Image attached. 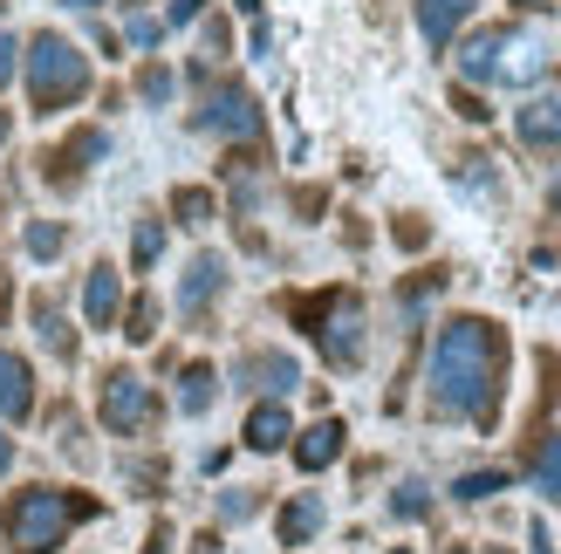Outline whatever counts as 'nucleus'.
I'll return each mask as SVG.
<instances>
[{
	"label": "nucleus",
	"mask_w": 561,
	"mask_h": 554,
	"mask_svg": "<svg viewBox=\"0 0 561 554\" xmlns=\"http://www.w3.org/2000/svg\"><path fill=\"white\" fill-rule=\"evenodd\" d=\"M192 554H219V541H213V534H199V541H192Z\"/></svg>",
	"instance_id": "nucleus-36"
},
{
	"label": "nucleus",
	"mask_w": 561,
	"mask_h": 554,
	"mask_svg": "<svg viewBox=\"0 0 561 554\" xmlns=\"http://www.w3.org/2000/svg\"><path fill=\"white\" fill-rule=\"evenodd\" d=\"M96 507L76 500V493H55V486H27L8 500V547L14 554H55L69 541L76 520H90Z\"/></svg>",
	"instance_id": "nucleus-2"
},
{
	"label": "nucleus",
	"mask_w": 561,
	"mask_h": 554,
	"mask_svg": "<svg viewBox=\"0 0 561 554\" xmlns=\"http://www.w3.org/2000/svg\"><path fill=\"white\" fill-rule=\"evenodd\" d=\"M254 513V493H227V520H247Z\"/></svg>",
	"instance_id": "nucleus-33"
},
{
	"label": "nucleus",
	"mask_w": 561,
	"mask_h": 554,
	"mask_svg": "<svg viewBox=\"0 0 561 554\" xmlns=\"http://www.w3.org/2000/svg\"><path fill=\"white\" fill-rule=\"evenodd\" d=\"M213 397H219V370H213V363H192V370L179 377V411H192V418H206V411H213Z\"/></svg>",
	"instance_id": "nucleus-17"
},
{
	"label": "nucleus",
	"mask_w": 561,
	"mask_h": 554,
	"mask_svg": "<svg viewBox=\"0 0 561 554\" xmlns=\"http://www.w3.org/2000/svg\"><path fill=\"white\" fill-rule=\"evenodd\" d=\"M69 8H96V0H69Z\"/></svg>",
	"instance_id": "nucleus-39"
},
{
	"label": "nucleus",
	"mask_w": 561,
	"mask_h": 554,
	"mask_svg": "<svg viewBox=\"0 0 561 554\" xmlns=\"http://www.w3.org/2000/svg\"><path fill=\"white\" fill-rule=\"evenodd\" d=\"M466 14H472V0H417V27H425L432 48L453 42V27H459Z\"/></svg>",
	"instance_id": "nucleus-14"
},
{
	"label": "nucleus",
	"mask_w": 561,
	"mask_h": 554,
	"mask_svg": "<svg viewBox=\"0 0 561 554\" xmlns=\"http://www.w3.org/2000/svg\"><path fill=\"white\" fill-rule=\"evenodd\" d=\"M548 206H554V219H561V178H554V192H548Z\"/></svg>",
	"instance_id": "nucleus-37"
},
{
	"label": "nucleus",
	"mask_w": 561,
	"mask_h": 554,
	"mask_svg": "<svg viewBox=\"0 0 561 554\" xmlns=\"http://www.w3.org/2000/svg\"><path fill=\"white\" fill-rule=\"evenodd\" d=\"M124 309V288H117V267H90V288H82V322L90 328H110Z\"/></svg>",
	"instance_id": "nucleus-10"
},
{
	"label": "nucleus",
	"mask_w": 561,
	"mask_h": 554,
	"mask_svg": "<svg viewBox=\"0 0 561 554\" xmlns=\"http://www.w3.org/2000/svg\"><path fill=\"white\" fill-rule=\"evenodd\" d=\"M14 55H21L14 35H0V82H14Z\"/></svg>",
	"instance_id": "nucleus-32"
},
{
	"label": "nucleus",
	"mask_w": 561,
	"mask_h": 554,
	"mask_svg": "<svg viewBox=\"0 0 561 554\" xmlns=\"http://www.w3.org/2000/svg\"><path fill=\"white\" fill-rule=\"evenodd\" d=\"M172 212L185 219V227H206V219H213V192H199V185H179V192H172Z\"/></svg>",
	"instance_id": "nucleus-19"
},
{
	"label": "nucleus",
	"mask_w": 561,
	"mask_h": 554,
	"mask_svg": "<svg viewBox=\"0 0 561 554\" xmlns=\"http://www.w3.org/2000/svg\"><path fill=\"white\" fill-rule=\"evenodd\" d=\"M541 62H548V55H541V48H535V42H527L520 27H514L507 62H500V82H535V76H541Z\"/></svg>",
	"instance_id": "nucleus-18"
},
{
	"label": "nucleus",
	"mask_w": 561,
	"mask_h": 554,
	"mask_svg": "<svg viewBox=\"0 0 561 554\" xmlns=\"http://www.w3.org/2000/svg\"><path fill=\"white\" fill-rule=\"evenodd\" d=\"M398 246H425V227H417V219H398Z\"/></svg>",
	"instance_id": "nucleus-34"
},
{
	"label": "nucleus",
	"mask_w": 561,
	"mask_h": 554,
	"mask_svg": "<svg viewBox=\"0 0 561 554\" xmlns=\"http://www.w3.org/2000/svg\"><path fill=\"white\" fill-rule=\"evenodd\" d=\"M240 377H254L261 391H288V383H301L295 356H280V349H261V356H247V363H240Z\"/></svg>",
	"instance_id": "nucleus-16"
},
{
	"label": "nucleus",
	"mask_w": 561,
	"mask_h": 554,
	"mask_svg": "<svg viewBox=\"0 0 561 554\" xmlns=\"http://www.w3.org/2000/svg\"><path fill=\"white\" fill-rule=\"evenodd\" d=\"M316 534H322V500H316V493H301V500L280 507V547H301Z\"/></svg>",
	"instance_id": "nucleus-15"
},
{
	"label": "nucleus",
	"mask_w": 561,
	"mask_h": 554,
	"mask_svg": "<svg viewBox=\"0 0 561 554\" xmlns=\"http://www.w3.org/2000/svg\"><path fill=\"white\" fill-rule=\"evenodd\" d=\"M8 465H14V446H8V431H0V473H8Z\"/></svg>",
	"instance_id": "nucleus-35"
},
{
	"label": "nucleus",
	"mask_w": 561,
	"mask_h": 554,
	"mask_svg": "<svg viewBox=\"0 0 561 554\" xmlns=\"http://www.w3.org/2000/svg\"><path fill=\"white\" fill-rule=\"evenodd\" d=\"M535 486L548 493V500H561V431L541 446V459H535Z\"/></svg>",
	"instance_id": "nucleus-20"
},
{
	"label": "nucleus",
	"mask_w": 561,
	"mask_h": 554,
	"mask_svg": "<svg viewBox=\"0 0 561 554\" xmlns=\"http://www.w3.org/2000/svg\"><path fill=\"white\" fill-rule=\"evenodd\" d=\"M82 90H90V62H82V48L69 35H55V27H42V35L27 42V103H35L42 117H55V109L82 103Z\"/></svg>",
	"instance_id": "nucleus-3"
},
{
	"label": "nucleus",
	"mask_w": 561,
	"mask_h": 554,
	"mask_svg": "<svg viewBox=\"0 0 561 554\" xmlns=\"http://www.w3.org/2000/svg\"><path fill=\"white\" fill-rule=\"evenodd\" d=\"M27 254L55 261V254H62V227H55V219H35V227H27Z\"/></svg>",
	"instance_id": "nucleus-24"
},
{
	"label": "nucleus",
	"mask_w": 561,
	"mask_h": 554,
	"mask_svg": "<svg viewBox=\"0 0 561 554\" xmlns=\"http://www.w3.org/2000/svg\"><path fill=\"white\" fill-rule=\"evenodd\" d=\"M35 322H42V343H48L55 356H69V349H76V336H69V322H62V315H55V309H48V301H35Z\"/></svg>",
	"instance_id": "nucleus-23"
},
{
	"label": "nucleus",
	"mask_w": 561,
	"mask_h": 554,
	"mask_svg": "<svg viewBox=\"0 0 561 554\" xmlns=\"http://www.w3.org/2000/svg\"><path fill=\"white\" fill-rule=\"evenodd\" d=\"M219 288H227V261H219V254H199V261H192V267H185V288H179V309H185V315H199V309H206V301H213Z\"/></svg>",
	"instance_id": "nucleus-11"
},
{
	"label": "nucleus",
	"mask_w": 561,
	"mask_h": 554,
	"mask_svg": "<svg viewBox=\"0 0 561 554\" xmlns=\"http://www.w3.org/2000/svg\"><path fill=\"white\" fill-rule=\"evenodd\" d=\"M507 42H514V27H480V35L466 42L459 69H466L472 82H500V62H507Z\"/></svg>",
	"instance_id": "nucleus-7"
},
{
	"label": "nucleus",
	"mask_w": 561,
	"mask_h": 554,
	"mask_svg": "<svg viewBox=\"0 0 561 554\" xmlns=\"http://www.w3.org/2000/svg\"><path fill=\"white\" fill-rule=\"evenodd\" d=\"M453 493L459 500H493V493H507V473H466Z\"/></svg>",
	"instance_id": "nucleus-25"
},
{
	"label": "nucleus",
	"mask_w": 561,
	"mask_h": 554,
	"mask_svg": "<svg viewBox=\"0 0 561 554\" xmlns=\"http://www.w3.org/2000/svg\"><path fill=\"white\" fill-rule=\"evenodd\" d=\"M124 336H130V343H151V336H158V301H151V295H137V301H130Z\"/></svg>",
	"instance_id": "nucleus-21"
},
{
	"label": "nucleus",
	"mask_w": 561,
	"mask_h": 554,
	"mask_svg": "<svg viewBox=\"0 0 561 554\" xmlns=\"http://www.w3.org/2000/svg\"><path fill=\"white\" fill-rule=\"evenodd\" d=\"M295 315H301V328L322 343V356L329 363H356L363 356V309H356V295H308V301H295Z\"/></svg>",
	"instance_id": "nucleus-4"
},
{
	"label": "nucleus",
	"mask_w": 561,
	"mask_h": 554,
	"mask_svg": "<svg viewBox=\"0 0 561 554\" xmlns=\"http://www.w3.org/2000/svg\"><path fill=\"white\" fill-rule=\"evenodd\" d=\"M8 130H14V124H8V109H0V145H8Z\"/></svg>",
	"instance_id": "nucleus-38"
},
{
	"label": "nucleus",
	"mask_w": 561,
	"mask_h": 554,
	"mask_svg": "<svg viewBox=\"0 0 561 554\" xmlns=\"http://www.w3.org/2000/svg\"><path fill=\"white\" fill-rule=\"evenodd\" d=\"M199 14H206V0H172V14H164V21L185 27V21H199Z\"/></svg>",
	"instance_id": "nucleus-30"
},
{
	"label": "nucleus",
	"mask_w": 561,
	"mask_h": 554,
	"mask_svg": "<svg viewBox=\"0 0 561 554\" xmlns=\"http://www.w3.org/2000/svg\"><path fill=\"white\" fill-rule=\"evenodd\" d=\"M343 425H335V418H322V425H308L301 438H295V465H301V473H322V465H335V459H343Z\"/></svg>",
	"instance_id": "nucleus-8"
},
{
	"label": "nucleus",
	"mask_w": 561,
	"mask_h": 554,
	"mask_svg": "<svg viewBox=\"0 0 561 554\" xmlns=\"http://www.w3.org/2000/svg\"><path fill=\"white\" fill-rule=\"evenodd\" d=\"M164 254V227H158V219H137V233H130V261L137 267H151Z\"/></svg>",
	"instance_id": "nucleus-22"
},
{
	"label": "nucleus",
	"mask_w": 561,
	"mask_h": 554,
	"mask_svg": "<svg viewBox=\"0 0 561 554\" xmlns=\"http://www.w3.org/2000/svg\"><path fill=\"white\" fill-rule=\"evenodd\" d=\"M390 513H398V520H425V513H432L425 486H417V480H411V486H398V500H390Z\"/></svg>",
	"instance_id": "nucleus-26"
},
{
	"label": "nucleus",
	"mask_w": 561,
	"mask_h": 554,
	"mask_svg": "<svg viewBox=\"0 0 561 554\" xmlns=\"http://www.w3.org/2000/svg\"><path fill=\"white\" fill-rule=\"evenodd\" d=\"M514 124H520V145H535V151L561 145V96H527Z\"/></svg>",
	"instance_id": "nucleus-9"
},
{
	"label": "nucleus",
	"mask_w": 561,
	"mask_h": 554,
	"mask_svg": "<svg viewBox=\"0 0 561 554\" xmlns=\"http://www.w3.org/2000/svg\"><path fill=\"white\" fill-rule=\"evenodd\" d=\"M158 35H164V21H151V14H130V42H137V48H158Z\"/></svg>",
	"instance_id": "nucleus-28"
},
{
	"label": "nucleus",
	"mask_w": 561,
	"mask_h": 554,
	"mask_svg": "<svg viewBox=\"0 0 561 554\" xmlns=\"http://www.w3.org/2000/svg\"><path fill=\"white\" fill-rule=\"evenodd\" d=\"M500 377H507V336L480 315H459L438 328L432 349V404L453 411V418L493 425L500 411Z\"/></svg>",
	"instance_id": "nucleus-1"
},
{
	"label": "nucleus",
	"mask_w": 561,
	"mask_h": 554,
	"mask_svg": "<svg viewBox=\"0 0 561 554\" xmlns=\"http://www.w3.org/2000/svg\"><path fill=\"white\" fill-rule=\"evenodd\" d=\"M199 130L213 137H261V103L240 90V82H227V90H213V103L199 109Z\"/></svg>",
	"instance_id": "nucleus-6"
},
{
	"label": "nucleus",
	"mask_w": 561,
	"mask_h": 554,
	"mask_svg": "<svg viewBox=\"0 0 561 554\" xmlns=\"http://www.w3.org/2000/svg\"><path fill=\"white\" fill-rule=\"evenodd\" d=\"M137 90H145V103H164V96H172V69H145Z\"/></svg>",
	"instance_id": "nucleus-27"
},
{
	"label": "nucleus",
	"mask_w": 561,
	"mask_h": 554,
	"mask_svg": "<svg viewBox=\"0 0 561 554\" xmlns=\"http://www.w3.org/2000/svg\"><path fill=\"white\" fill-rule=\"evenodd\" d=\"M240 438H247L254 452H280V446L295 438V425H288V411H280V404H254V418H247Z\"/></svg>",
	"instance_id": "nucleus-13"
},
{
	"label": "nucleus",
	"mask_w": 561,
	"mask_h": 554,
	"mask_svg": "<svg viewBox=\"0 0 561 554\" xmlns=\"http://www.w3.org/2000/svg\"><path fill=\"white\" fill-rule=\"evenodd\" d=\"M103 151H110V137H103V130H82L76 145L62 151V158H103Z\"/></svg>",
	"instance_id": "nucleus-29"
},
{
	"label": "nucleus",
	"mask_w": 561,
	"mask_h": 554,
	"mask_svg": "<svg viewBox=\"0 0 561 554\" xmlns=\"http://www.w3.org/2000/svg\"><path fill=\"white\" fill-rule=\"evenodd\" d=\"M35 411V377L14 349H0V418H27Z\"/></svg>",
	"instance_id": "nucleus-12"
},
{
	"label": "nucleus",
	"mask_w": 561,
	"mask_h": 554,
	"mask_svg": "<svg viewBox=\"0 0 561 554\" xmlns=\"http://www.w3.org/2000/svg\"><path fill=\"white\" fill-rule=\"evenodd\" d=\"M520 8H548V0H520Z\"/></svg>",
	"instance_id": "nucleus-40"
},
{
	"label": "nucleus",
	"mask_w": 561,
	"mask_h": 554,
	"mask_svg": "<svg viewBox=\"0 0 561 554\" xmlns=\"http://www.w3.org/2000/svg\"><path fill=\"white\" fill-rule=\"evenodd\" d=\"M151 418H158V404H151L145 383H137L130 370H110L103 377V425L124 431V438H137V431H151Z\"/></svg>",
	"instance_id": "nucleus-5"
},
{
	"label": "nucleus",
	"mask_w": 561,
	"mask_h": 554,
	"mask_svg": "<svg viewBox=\"0 0 561 554\" xmlns=\"http://www.w3.org/2000/svg\"><path fill=\"white\" fill-rule=\"evenodd\" d=\"M453 103H459V117H466V124H480V117H486V103H480V96H472V90H459Z\"/></svg>",
	"instance_id": "nucleus-31"
}]
</instances>
